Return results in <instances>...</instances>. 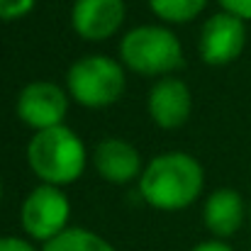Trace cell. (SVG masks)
Here are the masks:
<instances>
[{
    "instance_id": "1",
    "label": "cell",
    "mask_w": 251,
    "mask_h": 251,
    "mask_svg": "<svg viewBox=\"0 0 251 251\" xmlns=\"http://www.w3.org/2000/svg\"><path fill=\"white\" fill-rule=\"evenodd\" d=\"M137 183L149 207L161 212H178L198 202L202 195L205 168L188 151H166L144 166Z\"/></svg>"
},
{
    "instance_id": "3",
    "label": "cell",
    "mask_w": 251,
    "mask_h": 251,
    "mask_svg": "<svg viewBox=\"0 0 251 251\" xmlns=\"http://www.w3.org/2000/svg\"><path fill=\"white\" fill-rule=\"evenodd\" d=\"M120 61L139 76L164 78L183 69V47L164 25H139L122 37Z\"/></svg>"
},
{
    "instance_id": "11",
    "label": "cell",
    "mask_w": 251,
    "mask_h": 251,
    "mask_svg": "<svg viewBox=\"0 0 251 251\" xmlns=\"http://www.w3.org/2000/svg\"><path fill=\"white\" fill-rule=\"evenodd\" d=\"M249 220V207L239 190L234 188H217L207 195L202 207V222L212 239H229L234 237L244 222Z\"/></svg>"
},
{
    "instance_id": "17",
    "label": "cell",
    "mask_w": 251,
    "mask_h": 251,
    "mask_svg": "<svg viewBox=\"0 0 251 251\" xmlns=\"http://www.w3.org/2000/svg\"><path fill=\"white\" fill-rule=\"evenodd\" d=\"M190 251H234L227 242H222V239H207V242H200V244H195Z\"/></svg>"
},
{
    "instance_id": "15",
    "label": "cell",
    "mask_w": 251,
    "mask_h": 251,
    "mask_svg": "<svg viewBox=\"0 0 251 251\" xmlns=\"http://www.w3.org/2000/svg\"><path fill=\"white\" fill-rule=\"evenodd\" d=\"M217 2L225 12H232V15L242 17L244 22L251 20V0H217Z\"/></svg>"
},
{
    "instance_id": "9",
    "label": "cell",
    "mask_w": 251,
    "mask_h": 251,
    "mask_svg": "<svg viewBox=\"0 0 251 251\" xmlns=\"http://www.w3.org/2000/svg\"><path fill=\"white\" fill-rule=\"evenodd\" d=\"M147 110L159 129H178L190 120L193 93L185 81L176 76H164L151 85L147 98Z\"/></svg>"
},
{
    "instance_id": "8",
    "label": "cell",
    "mask_w": 251,
    "mask_h": 251,
    "mask_svg": "<svg viewBox=\"0 0 251 251\" xmlns=\"http://www.w3.org/2000/svg\"><path fill=\"white\" fill-rule=\"evenodd\" d=\"M125 17V0H76L71 7V27L85 42H105L115 37Z\"/></svg>"
},
{
    "instance_id": "6",
    "label": "cell",
    "mask_w": 251,
    "mask_h": 251,
    "mask_svg": "<svg viewBox=\"0 0 251 251\" xmlns=\"http://www.w3.org/2000/svg\"><path fill=\"white\" fill-rule=\"evenodd\" d=\"M69 102H71V95L64 85L54 81H32L20 90L15 112L25 127L42 132V129L64 125Z\"/></svg>"
},
{
    "instance_id": "19",
    "label": "cell",
    "mask_w": 251,
    "mask_h": 251,
    "mask_svg": "<svg viewBox=\"0 0 251 251\" xmlns=\"http://www.w3.org/2000/svg\"><path fill=\"white\" fill-rule=\"evenodd\" d=\"M0 198H2V180H0Z\"/></svg>"
},
{
    "instance_id": "18",
    "label": "cell",
    "mask_w": 251,
    "mask_h": 251,
    "mask_svg": "<svg viewBox=\"0 0 251 251\" xmlns=\"http://www.w3.org/2000/svg\"><path fill=\"white\" fill-rule=\"evenodd\" d=\"M247 222H249V227H251V205H249V220Z\"/></svg>"
},
{
    "instance_id": "16",
    "label": "cell",
    "mask_w": 251,
    "mask_h": 251,
    "mask_svg": "<svg viewBox=\"0 0 251 251\" xmlns=\"http://www.w3.org/2000/svg\"><path fill=\"white\" fill-rule=\"evenodd\" d=\"M0 251H42V249H34V244L25 237H0Z\"/></svg>"
},
{
    "instance_id": "2",
    "label": "cell",
    "mask_w": 251,
    "mask_h": 251,
    "mask_svg": "<svg viewBox=\"0 0 251 251\" xmlns=\"http://www.w3.org/2000/svg\"><path fill=\"white\" fill-rule=\"evenodd\" d=\"M27 164L32 173L56 188H66L83 176L88 151L83 139L66 125L34 132L27 144Z\"/></svg>"
},
{
    "instance_id": "13",
    "label": "cell",
    "mask_w": 251,
    "mask_h": 251,
    "mask_svg": "<svg viewBox=\"0 0 251 251\" xmlns=\"http://www.w3.org/2000/svg\"><path fill=\"white\" fill-rule=\"evenodd\" d=\"M207 0H149L151 12L168 25H185L193 22L202 10Z\"/></svg>"
},
{
    "instance_id": "5",
    "label": "cell",
    "mask_w": 251,
    "mask_h": 251,
    "mask_svg": "<svg viewBox=\"0 0 251 251\" xmlns=\"http://www.w3.org/2000/svg\"><path fill=\"white\" fill-rule=\"evenodd\" d=\"M69 220H71V202L64 188L39 183L22 200L20 225L25 234L34 242H42V244L51 242L64 229H69Z\"/></svg>"
},
{
    "instance_id": "10",
    "label": "cell",
    "mask_w": 251,
    "mask_h": 251,
    "mask_svg": "<svg viewBox=\"0 0 251 251\" xmlns=\"http://www.w3.org/2000/svg\"><path fill=\"white\" fill-rule=\"evenodd\" d=\"M90 161H93V168L98 171V176L112 185H129V183L139 180L142 171H144L142 154L137 151V147L120 137L102 139L93 149Z\"/></svg>"
},
{
    "instance_id": "7",
    "label": "cell",
    "mask_w": 251,
    "mask_h": 251,
    "mask_svg": "<svg viewBox=\"0 0 251 251\" xmlns=\"http://www.w3.org/2000/svg\"><path fill=\"white\" fill-rule=\"evenodd\" d=\"M247 22L232 12H215L200 29L198 51L207 66H229L244 54Z\"/></svg>"
},
{
    "instance_id": "20",
    "label": "cell",
    "mask_w": 251,
    "mask_h": 251,
    "mask_svg": "<svg viewBox=\"0 0 251 251\" xmlns=\"http://www.w3.org/2000/svg\"><path fill=\"white\" fill-rule=\"evenodd\" d=\"M249 251H251V249H249Z\"/></svg>"
},
{
    "instance_id": "4",
    "label": "cell",
    "mask_w": 251,
    "mask_h": 251,
    "mask_svg": "<svg viewBox=\"0 0 251 251\" xmlns=\"http://www.w3.org/2000/svg\"><path fill=\"white\" fill-rule=\"evenodd\" d=\"M127 88L122 61L105 54H88L71 64L66 74V90L74 102L88 110H102L115 105Z\"/></svg>"
},
{
    "instance_id": "12",
    "label": "cell",
    "mask_w": 251,
    "mask_h": 251,
    "mask_svg": "<svg viewBox=\"0 0 251 251\" xmlns=\"http://www.w3.org/2000/svg\"><path fill=\"white\" fill-rule=\"evenodd\" d=\"M42 251H117L105 237L85 227H69L51 242H47Z\"/></svg>"
},
{
    "instance_id": "14",
    "label": "cell",
    "mask_w": 251,
    "mask_h": 251,
    "mask_svg": "<svg viewBox=\"0 0 251 251\" xmlns=\"http://www.w3.org/2000/svg\"><path fill=\"white\" fill-rule=\"evenodd\" d=\"M37 0H0V22H15L34 10Z\"/></svg>"
}]
</instances>
